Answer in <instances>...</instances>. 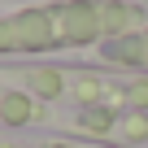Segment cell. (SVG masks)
<instances>
[{
	"label": "cell",
	"instance_id": "2",
	"mask_svg": "<svg viewBox=\"0 0 148 148\" xmlns=\"http://www.w3.org/2000/svg\"><path fill=\"white\" fill-rule=\"evenodd\" d=\"M100 65H113V70H148V26L135 31V35H122L113 44H105L96 52Z\"/></svg>",
	"mask_w": 148,
	"mask_h": 148
},
{
	"label": "cell",
	"instance_id": "1",
	"mask_svg": "<svg viewBox=\"0 0 148 148\" xmlns=\"http://www.w3.org/2000/svg\"><path fill=\"white\" fill-rule=\"evenodd\" d=\"M57 131L113 148H148V113H61Z\"/></svg>",
	"mask_w": 148,
	"mask_h": 148
}]
</instances>
